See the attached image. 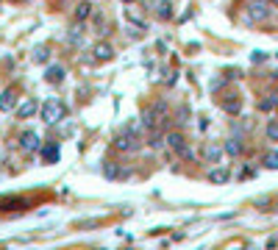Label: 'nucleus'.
I'll list each match as a JSON object with an SVG mask.
<instances>
[{
    "label": "nucleus",
    "mask_w": 278,
    "mask_h": 250,
    "mask_svg": "<svg viewBox=\"0 0 278 250\" xmlns=\"http://www.w3.org/2000/svg\"><path fill=\"white\" fill-rule=\"evenodd\" d=\"M39 114H42V123L45 125H59L67 117V103L59 98H47L42 106H39Z\"/></svg>",
    "instance_id": "obj_1"
},
{
    "label": "nucleus",
    "mask_w": 278,
    "mask_h": 250,
    "mask_svg": "<svg viewBox=\"0 0 278 250\" xmlns=\"http://www.w3.org/2000/svg\"><path fill=\"white\" fill-rule=\"evenodd\" d=\"M114 147H117V150H123V153L139 150V147H142V142H139V125H128V128H123V131L114 133Z\"/></svg>",
    "instance_id": "obj_2"
},
{
    "label": "nucleus",
    "mask_w": 278,
    "mask_h": 250,
    "mask_svg": "<svg viewBox=\"0 0 278 250\" xmlns=\"http://www.w3.org/2000/svg\"><path fill=\"white\" fill-rule=\"evenodd\" d=\"M164 142L170 145V150H175L181 159H192V150H189V145H187V139H184V133L181 131H170L164 137Z\"/></svg>",
    "instance_id": "obj_3"
},
{
    "label": "nucleus",
    "mask_w": 278,
    "mask_h": 250,
    "mask_svg": "<svg viewBox=\"0 0 278 250\" xmlns=\"http://www.w3.org/2000/svg\"><path fill=\"white\" fill-rule=\"evenodd\" d=\"M270 14H273V9H270L267 0H250L248 3V20L250 23H264Z\"/></svg>",
    "instance_id": "obj_4"
},
{
    "label": "nucleus",
    "mask_w": 278,
    "mask_h": 250,
    "mask_svg": "<svg viewBox=\"0 0 278 250\" xmlns=\"http://www.w3.org/2000/svg\"><path fill=\"white\" fill-rule=\"evenodd\" d=\"M20 147H23V153H39L42 139H39L36 131H25V133H20Z\"/></svg>",
    "instance_id": "obj_5"
},
{
    "label": "nucleus",
    "mask_w": 278,
    "mask_h": 250,
    "mask_svg": "<svg viewBox=\"0 0 278 250\" xmlns=\"http://www.w3.org/2000/svg\"><path fill=\"white\" fill-rule=\"evenodd\" d=\"M92 56H95V62H112L114 59V45L112 42H98L92 47Z\"/></svg>",
    "instance_id": "obj_6"
},
{
    "label": "nucleus",
    "mask_w": 278,
    "mask_h": 250,
    "mask_svg": "<svg viewBox=\"0 0 278 250\" xmlns=\"http://www.w3.org/2000/svg\"><path fill=\"white\" fill-rule=\"evenodd\" d=\"M36 111H39V103H36L33 98H25L23 103L17 106V117H20V120H28V117H33Z\"/></svg>",
    "instance_id": "obj_7"
},
{
    "label": "nucleus",
    "mask_w": 278,
    "mask_h": 250,
    "mask_svg": "<svg viewBox=\"0 0 278 250\" xmlns=\"http://www.w3.org/2000/svg\"><path fill=\"white\" fill-rule=\"evenodd\" d=\"M39 153H42L45 164H56L59 156H62V150H59L56 142H47V145H42V147H39Z\"/></svg>",
    "instance_id": "obj_8"
},
{
    "label": "nucleus",
    "mask_w": 278,
    "mask_h": 250,
    "mask_svg": "<svg viewBox=\"0 0 278 250\" xmlns=\"http://www.w3.org/2000/svg\"><path fill=\"white\" fill-rule=\"evenodd\" d=\"M64 75H67V70L62 64H53V67H47V70H45V81H47V84H53V86L62 84Z\"/></svg>",
    "instance_id": "obj_9"
},
{
    "label": "nucleus",
    "mask_w": 278,
    "mask_h": 250,
    "mask_svg": "<svg viewBox=\"0 0 278 250\" xmlns=\"http://www.w3.org/2000/svg\"><path fill=\"white\" fill-rule=\"evenodd\" d=\"M14 103H17V89L14 86H9V89H3V94H0V111H11L14 109Z\"/></svg>",
    "instance_id": "obj_10"
},
{
    "label": "nucleus",
    "mask_w": 278,
    "mask_h": 250,
    "mask_svg": "<svg viewBox=\"0 0 278 250\" xmlns=\"http://www.w3.org/2000/svg\"><path fill=\"white\" fill-rule=\"evenodd\" d=\"M125 17L131 20L134 25H139V31H145V28H147V23H145V14H142V9H137V6L125 9Z\"/></svg>",
    "instance_id": "obj_11"
},
{
    "label": "nucleus",
    "mask_w": 278,
    "mask_h": 250,
    "mask_svg": "<svg viewBox=\"0 0 278 250\" xmlns=\"http://www.w3.org/2000/svg\"><path fill=\"white\" fill-rule=\"evenodd\" d=\"M92 0H84V3H78L76 6V20H78V23H86V20H89L92 17Z\"/></svg>",
    "instance_id": "obj_12"
},
{
    "label": "nucleus",
    "mask_w": 278,
    "mask_h": 250,
    "mask_svg": "<svg viewBox=\"0 0 278 250\" xmlns=\"http://www.w3.org/2000/svg\"><path fill=\"white\" fill-rule=\"evenodd\" d=\"M228 178H231L228 167H214V170H209V181H212V184H226Z\"/></svg>",
    "instance_id": "obj_13"
},
{
    "label": "nucleus",
    "mask_w": 278,
    "mask_h": 250,
    "mask_svg": "<svg viewBox=\"0 0 278 250\" xmlns=\"http://www.w3.org/2000/svg\"><path fill=\"white\" fill-rule=\"evenodd\" d=\"M223 150L228 153V156H242V150H245V145H242V139L239 137H231L226 142V147H223Z\"/></svg>",
    "instance_id": "obj_14"
},
{
    "label": "nucleus",
    "mask_w": 278,
    "mask_h": 250,
    "mask_svg": "<svg viewBox=\"0 0 278 250\" xmlns=\"http://www.w3.org/2000/svg\"><path fill=\"white\" fill-rule=\"evenodd\" d=\"M156 14H159V20H170L173 17V3L170 0H159V3H156Z\"/></svg>",
    "instance_id": "obj_15"
},
{
    "label": "nucleus",
    "mask_w": 278,
    "mask_h": 250,
    "mask_svg": "<svg viewBox=\"0 0 278 250\" xmlns=\"http://www.w3.org/2000/svg\"><path fill=\"white\" fill-rule=\"evenodd\" d=\"M220 156H223V147H220V145H209L206 150H203V159L212 161V164H217V161H220Z\"/></svg>",
    "instance_id": "obj_16"
},
{
    "label": "nucleus",
    "mask_w": 278,
    "mask_h": 250,
    "mask_svg": "<svg viewBox=\"0 0 278 250\" xmlns=\"http://www.w3.org/2000/svg\"><path fill=\"white\" fill-rule=\"evenodd\" d=\"M239 98L236 94H228V100H223V109H226L228 114H239Z\"/></svg>",
    "instance_id": "obj_17"
},
{
    "label": "nucleus",
    "mask_w": 278,
    "mask_h": 250,
    "mask_svg": "<svg viewBox=\"0 0 278 250\" xmlns=\"http://www.w3.org/2000/svg\"><path fill=\"white\" fill-rule=\"evenodd\" d=\"M47 59H50V47H45V45H39L36 50H33V62L36 64H45Z\"/></svg>",
    "instance_id": "obj_18"
},
{
    "label": "nucleus",
    "mask_w": 278,
    "mask_h": 250,
    "mask_svg": "<svg viewBox=\"0 0 278 250\" xmlns=\"http://www.w3.org/2000/svg\"><path fill=\"white\" fill-rule=\"evenodd\" d=\"M275 106H278V94H267V98L259 103V109H262V111H273Z\"/></svg>",
    "instance_id": "obj_19"
},
{
    "label": "nucleus",
    "mask_w": 278,
    "mask_h": 250,
    "mask_svg": "<svg viewBox=\"0 0 278 250\" xmlns=\"http://www.w3.org/2000/svg\"><path fill=\"white\" fill-rule=\"evenodd\" d=\"M142 123H145V128H156V109L142 111Z\"/></svg>",
    "instance_id": "obj_20"
},
{
    "label": "nucleus",
    "mask_w": 278,
    "mask_h": 250,
    "mask_svg": "<svg viewBox=\"0 0 278 250\" xmlns=\"http://www.w3.org/2000/svg\"><path fill=\"white\" fill-rule=\"evenodd\" d=\"M264 167H267V170H278V150H270L267 156H264Z\"/></svg>",
    "instance_id": "obj_21"
},
{
    "label": "nucleus",
    "mask_w": 278,
    "mask_h": 250,
    "mask_svg": "<svg viewBox=\"0 0 278 250\" xmlns=\"http://www.w3.org/2000/svg\"><path fill=\"white\" fill-rule=\"evenodd\" d=\"M103 175L108 181L112 178H120V170H117V164H112V161H106V167H103Z\"/></svg>",
    "instance_id": "obj_22"
},
{
    "label": "nucleus",
    "mask_w": 278,
    "mask_h": 250,
    "mask_svg": "<svg viewBox=\"0 0 278 250\" xmlns=\"http://www.w3.org/2000/svg\"><path fill=\"white\" fill-rule=\"evenodd\" d=\"M267 139L278 142V120H270V123H267Z\"/></svg>",
    "instance_id": "obj_23"
},
{
    "label": "nucleus",
    "mask_w": 278,
    "mask_h": 250,
    "mask_svg": "<svg viewBox=\"0 0 278 250\" xmlns=\"http://www.w3.org/2000/svg\"><path fill=\"white\" fill-rule=\"evenodd\" d=\"M164 145V137H161V133H153L151 137V147H161Z\"/></svg>",
    "instance_id": "obj_24"
},
{
    "label": "nucleus",
    "mask_w": 278,
    "mask_h": 250,
    "mask_svg": "<svg viewBox=\"0 0 278 250\" xmlns=\"http://www.w3.org/2000/svg\"><path fill=\"white\" fill-rule=\"evenodd\" d=\"M123 3H137V0H123Z\"/></svg>",
    "instance_id": "obj_25"
}]
</instances>
